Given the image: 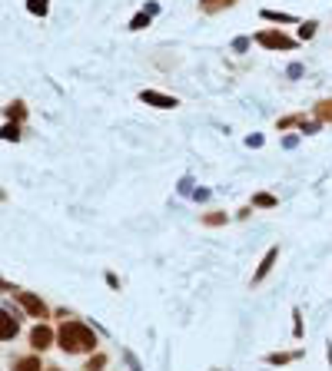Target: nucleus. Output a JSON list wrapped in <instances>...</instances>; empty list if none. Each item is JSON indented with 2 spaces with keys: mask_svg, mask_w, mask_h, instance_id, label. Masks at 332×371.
<instances>
[{
  "mask_svg": "<svg viewBox=\"0 0 332 371\" xmlns=\"http://www.w3.org/2000/svg\"><path fill=\"white\" fill-rule=\"evenodd\" d=\"M57 341L66 355H80V351H93L97 348V335L93 328L83 325V322H64L60 332H57Z\"/></svg>",
  "mask_w": 332,
  "mask_h": 371,
  "instance_id": "1",
  "label": "nucleus"
},
{
  "mask_svg": "<svg viewBox=\"0 0 332 371\" xmlns=\"http://www.w3.org/2000/svg\"><path fill=\"white\" fill-rule=\"evenodd\" d=\"M256 44L266 47V50H292L296 40L286 37L283 30H259V33H256Z\"/></svg>",
  "mask_w": 332,
  "mask_h": 371,
  "instance_id": "2",
  "label": "nucleus"
},
{
  "mask_svg": "<svg viewBox=\"0 0 332 371\" xmlns=\"http://www.w3.org/2000/svg\"><path fill=\"white\" fill-rule=\"evenodd\" d=\"M11 295L17 298V302H20L23 308H27V312H30L33 318H47V315H50V308H47L44 298H37V295H30V292H17V288H13Z\"/></svg>",
  "mask_w": 332,
  "mask_h": 371,
  "instance_id": "3",
  "label": "nucleus"
},
{
  "mask_svg": "<svg viewBox=\"0 0 332 371\" xmlns=\"http://www.w3.org/2000/svg\"><path fill=\"white\" fill-rule=\"evenodd\" d=\"M140 99H143L146 107H156V109H177L179 107L177 97H166L160 90H140Z\"/></svg>",
  "mask_w": 332,
  "mask_h": 371,
  "instance_id": "4",
  "label": "nucleus"
},
{
  "mask_svg": "<svg viewBox=\"0 0 332 371\" xmlns=\"http://www.w3.org/2000/svg\"><path fill=\"white\" fill-rule=\"evenodd\" d=\"M54 339H57V335H54V332H50L47 325H37V328L30 332V348H33V351H47L50 345H54Z\"/></svg>",
  "mask_w": 332,
  "mask_h": 371,
  "instance_id": "5",
  "label": "nucleus"
},
{
  "mask_svg": "<svg viewBox=\"0 0 332 371\" xmlns=\"http://www.w3.org/2000/svg\"><path fill=\"white\" fill-rule=\"evenodd\" d=\"M17 332H20V322H17L7 308H0V341L17 339Z\"/></svg>",
  "mask_w": 332,
  "mask_h": 371,
  "instance_id": "6",
  "label": "nucleus"
},
{
  "mask_svg": "<svg viewBox=\"0 0 332 371\" xmlns=\"http://www.w3.org/2000/svg\"><path fill=\"white\" fill-rule=\"evenodd\" d=\"M276 259H279V245H273V249H269V252L263 255V262H259V269L253 272V285H259V282L266 279V275L273 272V265H276Z\"/></svg>",
  "mask_w": 332,
  "mask_h": 371,
  "instance_id": "7",
  "label": "nucleus"
},
{
  "mask_svg": "<svg viewBox=\"0 0 332 371\" xmlns=\"http://www.w3.org/2000/svg\"><path fill=\"white\" fill-rule=\"evenodd\" d=\"M239 0H199V11L203 13H220V11H230L236 7Z\"/></svg>",
  "mask_w": 332,
  "mask_h": 371,
  "instance_id": "8",
  "label": "nucleus"
},
{
  "mask_svg": "<svg viewBox=\"0 0 332 371\" xmlns=\"http://www.w3.org/2000/svg\"><path fill=\"white\" fill-rule=\"evenodd\" d=\"M302 351H273V355H266V365H273V368H283L289 361H296Z\"/></svg>",
  "mask_w": 332,
  "mask_h": 371,
  "instance_id": "9",
  "label": "nucleus"
},
{
  "mask_svg": "<svg viewBox=\"0 0 332 371\" xmlns=\"http://www.w3.org/2000/svg\"><path fill=\"white\" fill-rule=\"evenodd\" d=\"M312 113H316V120H319V123H332V97L319 99V103L312 107Z\"/></svg>",
  "mask_w": 332,
  "mask_h": 371,
  "instance_id": "10",
  "label": "nucleus"
},
{
  "mask_svg": "<svg viewBox=\"0 0 332 371\" xmlns=\"http://www.w3.org/2000/svg\"><path fill=\"white\" fill-rule=\"evenodd\" d=\"M199 222H203V226H210V229H216V226H226V222H230V216H226V212H203V216H199Z\"/></svg>",
  "mask_w": 332,
  "mask_h": 371,
  "instance_id": "11",
  "label": "nucleus"
},
{
  "mask_svg": "<svg viewBox=\"0 0 332 371\" xmlns=\"http://www.w3.org/2000/svg\"><path fill=\"white\" fill-rule=\"evenodd\" d=\"M253 206H259V209H276L279 199L273 196V193H256V196H253Z\"/></svg>",
  "mask_w": 332,
  "mask_h": 371,
  "instance_id": "12",
  "label": "nucleus"
},
{
  "mask_svg": "<svg viewBox=\"0 0 332 371\" xmlns=\"http://www.w3.org/2000/svg\"><path fill=\"white\" fill-rule=\"evenodd\" d=\"M13 371H44V368H40V358H37V355H27V358H20L13 365Z\"/></svg>",
  "mask_w": 332,
  "mask_h": 371,
  "instance_id": "13",
  "label": "nucleus"
},
{
  "mask_svg": "<svg viewBox=\"0 0 332 371\" xmlns=\"http://www.w3.org/2000/svg\"><path fill=\"white\" fill-rule=\"evenodd\" d=\"M4 113H7V120H13V123H20L23 116H27V107H23L20 99H17V103H11V107L4 109Z\"/></svg>",
  "mask_w": 332,
  "mask_h": 371,
  "instance_id": "14",
  "label": "nucleus"
},
{
  "mask_svg": "<svg viewBox=\"0 0 332 371\" xmlns=\"http://www.w3.org/2000/svg\"><path fill=\"white\" fill-rule=\"evenodd\" d=\"M263 20H273V23H296L292 13H279V11H263Z\"/></svg>",
  "mask_w": 332,
  "mask_h": 371,
  "instance_id": "15",
  "label": "nucleus"
},
{
  "mask_svg": "<svg viewBox=\"0 0 332 371\" xmlns=\"http://www.w3.org/2000/svg\"><path fill=\"white\" fill-rule=\"evenodd\" d=\"M0 140H7V142H17L20 140V123H7V126H4V130H0Z\"/></svg>",
  "mask_w": 332,
  "mask_h": 371,
  "instance_id": "16",
  "label": "nucleus"
},
{
  "mask_svg": "<svg viewBox=\"0 0 332 371\" xmlns=\"http://www.w3.org/2000/svg\"><path fill=\"white\" fill-rule=\"evenodd\" d=\"M150 17H153V13H150V11L136 13V17H133V20H130V30H143V27H150Z\"/></svg>",
  "mask_w": 332,
  "mask_h": 371,
  "instance_id": "17",
  "label": "nucleus"
},
{
  "mask_svg": "<svg viewBox=\"0 0 332 371\" xmlns=\"http://www.w3.org/2000/svg\"><path fill=\"white\" fill-rule=\"evenodd\" d=\"M316 27H319L316 20H306L299 27V40H312V37H316Z\"/></svg>",
  "mask_w": 332,
  "mask_h": 371,
  "instance_id": "18",
  "label": "nucleus"
},
{
  "mask_svg": "<svg viewBox=\"0 0 332 371\" xmlns=\"http://www.w3.org/2000/svg\"><path fill=\"white\" fill-rule=\"evenodd\" d=\"M103 368H107V355H93V358L87 361V368H83V371H103Z\"/></svg>",
  "mask_w": 332,
  "mask_h": 371,
  "instance_id": "19",
  "label": "nucleus"
},
{
  "mask_svg": "<svg viewBox=\"0 0 332 371\" xmlns=\"http://www.w3.org/2000/svg\"><path fill=\"white\" fill-rule=\"evenodd\" d=\"M47 7H50L47 0H27V11H30V13H40V17H44Z\"/></svg>",
  "mask_w": 332,
  "mask_h": 371,
  "instance_id": "20",
  "label": "nucleus"
},
{
  "mask_svg": "<svg viewBox=\"0 0 332 371\" xmlns=\"http://www.w3.org/2000/svg\"><path fill=\"white\" fill-rule=\"evenodd\" d=\"M292 318H296V322H292V335H296V339H302V315H299V308L292 312Z\"/></svg>",
  "mask_w": 332,
  "mask_h": 371,
  "instance_id": "21",
  "label": "nucleus"
},
{
  "mask_svg": "<svg viewBox=\"0 0 332 371\" xmlns=\"http://www.w3.org/2000/svg\"><path fill=\"white\" fill-rule=\"evenodd\" d=\"M299 120H302V116H286V120H279V133L289 130V126H299Z\"/></svg>",
  "mask_w": 332,
  "mask_h": 371,
  "instance_id": "22",
  "label": "nucleus"
},
{
  "mask_svg": "<svg viewBox=\"0 0 332 371\" xmlns=\"http://www.w3.org/2000/svg\"><path fill=\"white\" fill-rule=\"evenodd\" d=\"M47 371H60V368H47Z\"/></svg>",
  "mask_w": 332,
  "mask_h": 371,
  "instance_id": "23",
  "label": "nucleus"
}]
</instances>
